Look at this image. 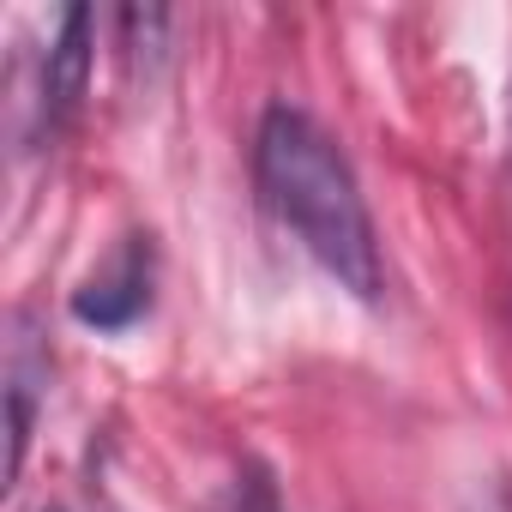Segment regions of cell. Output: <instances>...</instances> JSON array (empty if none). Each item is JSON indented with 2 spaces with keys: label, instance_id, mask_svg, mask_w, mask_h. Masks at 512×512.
I'll list each match as a JSON object with an SVG mask.
<instances>
[{
  "label": "cell",
  "instance_id": "cell-1",
  "mask_svg": "<svg viewBox=\"0 0 512 512\" xmlns=\"http://www.w3.org/2000/svg\"><path fill=\"white\" fill-rule=\"evenodd\" d=\"M253 169H260L266 205L296 229V241L320 260V272L338 290H350L356 302H374L380 296V241H374V217L332 133L308 121L302 109L278 103L260 121V139H253Z\"/></svg>",
  "mask_w": 512,
  "mask_h": 512
},
{
  "label": "cell",
  "instance_id": "cell-3",
  "mask_svg": "<svg viewBox=\"0 0 512 512\" xmlns=\"http://www.w3.org/2000/svg\"><path fill=\"white\" fill-rule=\"evenodd\" d=\"M85 79H91V13L73 7L61 19V37L49 43V61H43V121L49 127H67L79 97H85Z\"/></svg>",
  "mask_w": 512,
  "mask_h": 512
},
{
  "label": "cell",
  "instance_id": "cell-2",
  "mask_svg": "<svg viewBox=\"0 0 512 512\" xmlns=\"http://www.w3.org/2000/svg\"><path fill=\"white\" fill-rule=\"evenodd\" d=\"M145 302H151V247L133 241V247L115 253L109 272H97V278L73 296V314H79L85 326L115 332V326H133V320L145 314Z\"/></svg>",
  "mask_w": 512,
  "mask_h": 512
},
{
  "label": "cell",
  "instance_id": "cell-4",
  "mask_svg": "<svg viewBox=\"0 0 512 512\" xmlns=\"http://www.w3.org/2000/svg\"><path fill=\"white\" fill-rule=\"evenodd\" d=\"M7 410H13V422H7V482L25 470V440H31V404H25V386H13L7 392Z\"/></svg>",
  "mask_w": 512,
  "mask_h": 512
},
{
  "label": "cell",
  "instance_id": "cell-5",
  "mask_svg": "<svg viewBox=\"0 0 512 512\" xmlns=\"http://www.w3.org/2000/svg\"><path fill=\"white\" fill-rule=\"evenodd\" d=\"M476 512H512V500H482Z\"/></svg>",
  "mask_w": 512,
  "mask_h": 512
}]
</instances>
